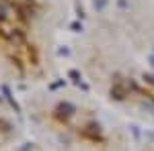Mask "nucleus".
I'll return each mask as SVG.
<instances>
[{
	"label": "nucleus",
	"instance_id": "1",
	"mask_svg": "<svg viewBox=\"0 0 154 151\" xmlns=\"http://www.w3.org/2000/svg\"><path fill=\"white\" fill-rule=\"evenodd\" d=\"M74 112H76V106L72 104V102H68V100H64V102H60L56 106V118H60V121H66Z\"/></svg>",
	"mask_w": 154,
	"mask_h": 151
},
{
	"label": "nucleus",
	"instance_id": "2",
	"mask_svg": "<svg viewBox=\"0 0 154 151\" xmlns=\"http://www.w3.org/2000/svg\"><path fill=\"white\" fill-rule=\"evenodd\" d=\"M0 92H2V96H4V100H6V102L12 106V110H14V112H21V104L17 102V98L12 96L11 88H8L6 84H0Z\"/></svg>",
	"mask_w": 154,
	"mask_h": 151
},
{
	"label": "nucleus",
	"instance_id": "3",
	"mask_svg": "<svg viewBox=\"0 0 154 151\" xmlns=\"http://www.w3.org/2000/svg\"><path fill=\"white\" fill-rule=\"evenodd\" d=\"M101 133H103V129H101L99 123H88V127L84 129V137H88V139H93V141H101L103 139Z\"/></svg>",
	"mask_w": 154,
	"mask_h": 151
},
{
	"label": "nucleus",
	"instance_id": "4",
	"mask_svg": "<svg viewBox=\"0 0 154 151\" xmlns=\"http://www.w3.org/2000/svg\"><path fill=\"white\" fill-rule=\"evenodd\" d=\"M109 96H111V100H115V102H123V100H125V90H123L121 82H115V84L111 86Z\"/></svg>",
	"mask_w": 154,
	"mask_h": 151
},
{
	"label": "nucleus",
	"instance_id": "5",
	"mask_svg": "<svg viewBox=\"0 0 154 151\" xmlns=\"http://www.w3.org/2000/svg\"><path fill=\"white\" fill-rule=\"evenodd\" d=\"M8 39H12L14 43H25V31H21V29H12L11 33H8Z\"/></svg>",
	"mask_w": 154,
	"mask_h": 151
},
{
	"label": "nucleus",
	"instance_id": "6",
	"mask_svg": "<svg viewBox=\"0 0 154 151\" xmlns=\"http://www.w3.org/2000/svg\"><path fill=\"white\" fill-rule=\"evenodd\" d=\"M27 53H29L31 63H33V65H37V61H39V53H37V49L33 45H29V47H27Z\"/></svg>",
	"mask_w": 154,
	"mask_h": 151
},
{
	"label": "nucleus",
	"instance_id": "7",
	"mask_svg": "<svg viewBox=\"0 0 154 151\" xmlns=\"http://www.w3.org/2000/svg\"><path fill=\"white\" fill-rule=\"evenodd\" d=\"M68 78H70V80L74 82L76 86L82 82V76H80V71H78V70H68Z\"/></svg>",
	"mask_w": 154,
	"mask_h": 151
},
{
	"label": "nucleus",
	"instance_id": "8",
	"mask_svg": "<svg viewBox=\"0 0 154 151\" xmlns=\"http://www.w3.org/2000/svg\"><path fill=\"white\" fill-rule=\"evenodd\" d=\"M6 12H8V6H6V0H0V23H4V21H6V16H8Z\"/></svg>",
	"mask_w": 154,
	"mask_h": 151
},
{
	"label": "nucleus",
	"instance_id": "9",
	"mask_svg": "<svg viewBox=\"0 0 154 151\" xmlns=\"http://www.w3.org/2000/svg\"><path fill=\"white\" fill-rule=\"evenodd\" d=\"M107 4H109V0H93V6H95V10H99V12L105 10Z\"/></svg>",
	"mask_w": 154,
	"mask_h": 151
},
{
	"label": "nucleus",
	"instance_id": "10",
	"mask_svg": "<svg viewBox=\"0 0 154 151\" xmlns=\"http://www.w3.org/2000/svg\"><path fill=\"white\" fill-rule=\"evenodd\" d=\"M70 31L72 33H82V21H72L70 23Z\"/></svg>",
	"mask_w": 154,
	"mask_h": 151
},
{
	"label": "nucleus",
	"instance_id": "11",
	"mask_svg": "<svg viewBox=\"0 0 154 151\" xmlns=\"http://www.w3.org/2000/svg\"><path fill=\"white\" fill-rule=\"evenodd\" d=\"M128 86H130V90H131V92H142V88H140V84H138L136 80H131V78L128 80Z\"/></svg>",
	"mask_w": 154,
	"mask_h": 151
},
{
	"label": "nucleus",
	"instance_id": "12",
	"mask_svg": "<svg viewBox=\"0 0 154 151\" xmlns=\"http://www.w3.org/2000/svg\"><path fill=\"white\" fill-rule=\"evenodd\" d=\"M74 8H76V16H78V21H82L84 16H86V12H84L82 4H78V2H76V6H74Z\"/></svg>",
	"mask_w": 154,
	"mask_h": 151
},
{
	"label": "nucleus",
	"instance_id": "13",
	"mask_svg": "<svg viewBox=\"0 0 154 151\" xmlns=\"http://www.w3.org/2000/svg\"><path fill=\"white\" fill-rule=\"evenodd\" d=\"M142 80L146 82V84L154 86V74H146V71H144V74H142Z\"/></svg>",
	"mask_w": 154,
	"mask_h": 151
},
{
	"label": "nucleus",
	"instance_id": "14",
	"mask_svg": "<svg viewBox=\"0 0 154 151\" xmlns=\"http://www.w3.org/2000/svg\"><path fill=\"white\" fill-rule=\"evenodd\" d=\"M64 84H66V80H58V82H51V84H49V90H58L60 86H64Z\"/></svg>",
	"mask_w": 154,
	"mask_h": 151
},
{
	"label": "nucleus",
	"instance_id": "15",
	"mask_svg": "<svg viewBox=\"0 0 154 151\" xmlns=\"http://www.w3.org/2000/svg\"><path fill=\"white\" fill-rule=\"evenodd\" d=\"M35 147H33V143H23L21 147H19V151H33Z\"/></svg>",
	"mask_w": 154,
	"mask_h": 151
},
{
	"label": "nucleus",
	"instance_id": "16",
	"mask_svg": "<svg viewBox=\"0 0 154 151\" xmlns=\"http://www.w3.org/2000/svg\"><path fill=\"white\" fill-rule=\"evenodd\" d=\"M0 131H4V133H8V131H11V125H8L6 121H2V118H0Z\"/></svg>",
	"mask_w": 154,
	"mask_h": 151
},
{
	"label": "nucleus",
	"instance_id": "17",
	"mask_svg": "<svg viewBox=\"0 0 154 151\" xmlns=\"http://www.w3.org/2000/svg\"><path fill=\"white\" fill-rule=\"evenodd\" d=\"M11 61H12V63H14V65H17L21 71H23V61H21V57H11Z\"/></svg>",
	"mask_w": 154,
	"mask_h": 151
},
{
	"label": "nucleus",
	"instance_id": "18",
	"mask_svg": "<svg viewBox=\"0 0 154 151\" xmlns=\"http://www.w3.org/2000/svg\"><path fill=\"white\" fill-rule=\"evenodd\" d=\"M58 55H64V57H66V55H70V49H68V47H60V49H58Z\"/></svg>",
	"mask_w": 154,
	"mask_h": 151
},
{
	"label": "nucleus",
	"instance_id": "19",
	"mask_svg": "<svg viewBox=\"0 0 154 151\" xmlns=\"http://www.w3.org/2000/svg\"><path fill=\"white\" fill-rule=\"evenodd\" d=\"M117 6H119V8H123V10H125V8H130L128 0H117Z\"/></svg>",
	"mask_w": 154,
	"mask_h": 151
},
{
	"label": "nucleus",
	"instance_id": "20",
	"mask_svg": "<svg viewBox=\"0 0 154 151\" xmlns=\"http://www.w3.org/2000/svg\"><path fill=\"white\" fill-rule=\"evenodd\" d=\"M131 133H134L136 139H140V129H138V127H131Z\"/></svg>",
	"mask_w": 154,
	"mask_h": 151
},
{
	"label": "nucleus",
	"instance_id": "21",
	"mask_svg": "<svg viewBox=\"0 0 154 151\" xmlns=\"http://www.w3.org/2000/svg\"><path fill=\"white\" fill-rule=\"evenodd\" d=\"M78 88H82L84 92H86V90H88V84H84V82H80V84H78Z\"/></svg>",
	"mask_w": 154,
	"mask_h": 151
},
{
	"label": "nucleus",
	"instance_id": "22",
	"mask_svg": "<svg viewBox=\"0 0 154 151\" xmlns=\"http://www.w3.org/2000/svg\"><path fill=\"white\" fill-rule=\"evenodd\" d=\"M148 61H150V65H152V68H154V53H152V55H150V57H148Z\"/></svg>",
	"mask_w": 154,
	"mask_h": 151
}]
</instances>
